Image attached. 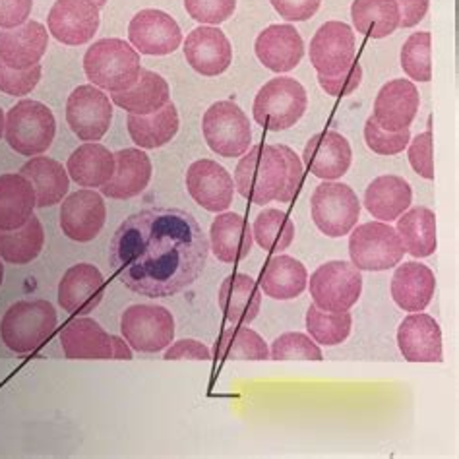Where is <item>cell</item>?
Returning <instances> with one entry per match:
<instances>
[{"label":"cell","mask_w":459,"mask_h":459,"mask_svg":"<svg viewBox=\"0 0 459 459\" xmlns=\"http://www.w3.org/2000/svg\"><path fill=\"white\" fill-rule=\"evenodd\" d=\"M186 63L205 78L220 76L233 63V47L227 35L213 26H200L185 41Z\"/></svg>","instance_id":"18"},{"label":"cell","mask_w":459,"mask_h":459,"mask_svg":"<svg viewBox=\"0 0 459 459\" xmlns=\"http://www.w3.org/2000/svg\"><path fill=\"white\" fill-rule=\"evenodd\" d=\"M93 4H98V8H103L107 4V0H91Z\"/></svg>","instance_id":"57"},{"label":"cell","mask_w":459,"mask_h":459,"mask_svg":"<svg viewBox=\"0 0 459 459\" xmlns=\"http://www.w3.org/2000/svg\"><path fill=\"white\" fill-rule=\"evenodd\" d=\"M353 26L372 39H384L400 28V8L395 0H353Z\"/></svg>","instance_id":"38"},{"label":"cell","mask_w":459,"mask_h":459,"mask_svg":"<svg viewBox=\"0 0 459 459\" xmlns=\"http://www.w3.org/2000/svg\"><path fill=\"white\" fill-rule=\"evenodd\" d=\"M125 342L140 353H160L175 340V318L160 305H132L120 316Z\"/></svg>","instance_id":"11"},{"label":"cell","mask_w":459,"mask_h":459,"mask_svg":"<svg viewBox=\"0 0 459 459\" xmlns=\"http://www.w3.org/2000/svg\"><path fill=\"white\" fill-rule=\"evenodd\" d=\"M113 120V101L93 83L78 86L66 101V123L78 140H101Z\"/></svg>","instance_id":"12"},{"label":"cell","mask_w":459,"mask_h":459,"mask_svg":"<svg viewBox=\"0 0 459 459\" xmlns=\"http://www.w3.org/2000/svg\"><path fill=\"white\" fill-rule=\"evenodd\" d=\"M4 123H6V118H4L3 108H0V138H3V134H4Z\"/></svg>","instance_id":"55"},{"label":"cell","mask_w":459,"mask_h":459,"mask_svg":"<svg viewBox=\"0 0 459 459\" xmlns=\"http://www.w3.org/2000/svg\"><path fill=\"white\" fill-rule=\"evenodd\" d=\"M3 280H4V264L0 262V285H3Z\"/></svg>","instance_id":"56"},{"label":"cell","mask_w":459,"mask_h":459,"mask_svg":"<svg viewBox=\"0 0 459 459\" xmlns=\"http://www.w3.org/2000/svg\"><path fill=\"white\" fill-rule=\"evenodd\" d=\"M353 328L351 312H328L316 305L307 310V330L314 342L324 347L342 345Z\"/></svg>","instance_id":"42"},{"label":"cell","mask_w":459,"mask_h":459,"mask_svg":"<svg viewBox=\"0 0 459 459\" xmlns=\"http://www.w3.org/2000/svg\"><path fill=\"white\" fill-rule=\"evenodd\" d=\"M165 360H210L212 351L196 340H180L165 349Z\"/></svg>","instance_id":"52"},{"label":"cell","mask_w":459,"mask_h":459,"mask_svg":"<svg viewBox=\"0 0 459 459\" xmlns=\"http://www.w3.org/2000/svg\"><path fill=\"white\" fill-rule=\"evenodd\" d=\"M360 82H362V66L359 63H355V60L335 76L318 74L320 88L325 93L335 95V98H347V95L355 93L360 86Z\"/></svg>","instance_id":"48"},{"label":"cell","mask_w":459,"mask_h":459,"mask_svg":"<svg viewBox=\"0 0 459 459\" xmlns=\"http://www.w3.org/2000/svg\"><path fill=\"white\" fill-rule=\"evenodd\" d=\"M252 237L265 252L281 255L293 245L295 223L285 212L268 208L256 215L255 225H252Z\"/></svg>","instance_id":"41"},{"label":"cell","mask_w":459,"mask_h":459,"mask_svg":"<svg viewBox=\"0 0 459 459\" xmlns=\"http://www.w3.org/2000/svg\"><path fill=\"white\" fill-rule=\"evenodd\" d=\"M47 26L56 41L68 47L86 45L100 30V8L91 0H56Z\"/></svg>","instance_id":"15"},{"label":"cell","mask_w":459,"mask_h":459,"mask_svg":"<svg viewBox=\"0 0 459 459\" xmlns=\"http://www.w3.org/2000/svg\"><path fill=\"white\" fill-rule=\"evenodd\" d=\"M169 100H171V91L165 78L146 68L140 70V78L130 90L111 93V101L125 108L128 115H152L163 108Z\"/></svg>","instance_id":"34"},{"label":"cell","mask_w":459,"mask_h":459,"mask_svg":"<svg viewBox=\"0 0 459 459\" xmlns=\"http://www.w3.org/2000/svg\"><path fill=\"white\" fill-rule=\"evenodd\" d=\"M303 161L314 177L322 180H337L351 167V143L340 132H320L307 142Z\"/></svg>","instance_id":"22"},{"label":"cell","mask_w":459,"mask_h":459,"mask_svg":"<svg viewBox=\"0 0 459 459\" xmlns=\"http://www.w3.org/2000/svg\"><path fill=\"white\" fill-rule=\"evenodd\" d=\"M310 295L314 305L328 312L351 310L362 293V275L353 262L332 260L322 264L310 275Z\"/></svg>","instance_id":"9"},{"label":"cell","mask_w":459,"mask_h":459,"mask_svg":"<svg viewBox=\"0 0 459 459\" xmlns=\"http://www.w3.org/2000/svg\"><path fill=\"white\" fill-rule=\"evenodd\" d=\"M41 80V65H35L26 70H14L0 60V91L14 98H23L31 93Z\"/></svg>","instance_id":"46"},{"label":"cell","mask_w":459,"mask_h":459,"mask_svg":"<svg viewBox=\"0 0 459 459\" xmlns=\"http://www.w3.org/2000/svg\"><path fill=\"white\" fill-rule=\"evenodd\" d=\"M411 202H413V190L403 177L397 175H382L374 178L365 190V198H362L367 212L374 220L384 223L395 221L411 208Z\"/></svg>","instance_id":"28"},{"label":"cell","mask_w":459,"mask_h":459,"mask_svg":"<svg viewBox=\"0 0 459 459\" xmlns=\"http://www.w3.org/2000/svg\"><path fill=\"white\" fill-rule=\"evenodd\" d=\"M255 53L265 68L275 74H287L303 60L305 43L295 26L273 23L260 31L255 43Z\"/></svg>","instance_id":"21"},{"label":"cell","mask_w":459,"mask_h":459,"mask_svg":"<svg viewBox=\"0 0 459 459\" xmlns=\"http://www.w3.org/2000/svg\"><path fill=\"white\" fill-rule=\"evenodd\" d=\"M210 250L223 264H238L252 252V227L240 213L221 212L210 227Z\"/></svg>","instance_id":"26"},{"label":"cell","mask_w":459,"mask_h":459,"mask_svg":"<svg viewBox=\"0 0 459 459\" xmlns=\"http://www.w3.org/2000/svg\"><path fill=\"white\" fill-rule=\"evenodd\" d=\"M303 177L305 165L291 148L283 143H256L235 169V188L256 205L289 204L297 198Z\"/></svg>","instance_id":"2"},{"label":"cell","mask_w":459,"mask_h":459,"mask_svg":"<svg viewBox=\"0 0 459 459\" xmlns=\"http://www.w3.org/2000/svg\"><path fill=\"white\" fill-rule=\"evenodd\" d=\"M437 291V277L425 264L403 262L392 277V299L402 310L422 312Z\"/></svg>","instance_id":"27"},{"label":"cell","mask_w":459,"mask_h":459,"mask_svg":"<svg viewBox=\"0 0 459 459\" xmlns=\"http://www.w3.org/2000/svg\"><path fill=\"white\" fill-rule=\"evenodd\" d=\"M411 140L409 128L400 132H388L378 126L377 120L368 117L365 125V142L367 146L378 155H397L402 153Z\"/></svg>","instance_id":"45"},{"label":"cell","mask_w":459,"mask_h":459,"mask_svg":"<svg viewBox=\"0 0 459 459\" xmlns=\"http://www.w3.org/2000/svg\"><path fill=\"white\" fill-rule=\"evenodd\" d=\"M56 310L49 300H18L0 320V337L18 355L38 351L56 330Z\"/></svg>","instance_id":"4"},{"label":"cell","mask_w":459,"mask_h":459,"mask_svg":"<svg viewBox=\"0 0 459 459\" xmlns=\"http://www.w3.org/2000/svg\"><path fill=\"white\" fill-rule=\"evenodd\" d=\"M56 134L55 115L47 105L23 100L10 108L4 123L8 146L20 155H41L51 148Z\"/></svg>","instance_id":"6"},{"label":"cell","mask_w":459,"mask_h":459,"mask_svg":"<svg viewBox=\"0 0 459 459\" xmlns=\"http://www.w3.org/2000/svg\"><path fill=\"white\" fill-rule=\"evenodd\" d=\"M107 220L103 196L91 188H83L63 200L60 205V229L76 243H90L101 233Z\"/></svg>","instance_id":"17"},{"label":"cell","mask_w":459,"mask_h":459,"mask_svg":"<svg viewBox=\"0 0 459 459\" xmlns=\"http://www.w3.org/2000/svg\"><path fill=\"white\" fill-rule=\"evenodd\" d=\"M270 3L283 20L307 22L316 14L322 0H270Z\"/></svg>","instance_id":"50"},{"label":"cell","mask_w":459,"mask_h":459,"mask_svg":"<svg viewBox=\"0 0 459 459\" xmlns=\"http://www.w3.org/2000/svg\"><path fill=\"white\" fill-rule=\"evenodd\" d=\"M349 256L360 272H384L402 264L405 248L395 227L370 221L353 227L349 233Z\"/></svg>","instance_id":"7"},{"label":"cell","mask_w":459,"mask_h":459,"mask_svg":"<svg viewBox=\"0 0 459 459\" xmlns=\"http://www.w3.org/2000/svg\"><path fill=\"white\" fill-rule=\"evenodd\" d=\"M66 359H111V335L91 318H76L60 333Z\"/></svg>","instance_id":"33"},{"label":"cell","mask_w":459,"mask_h":459,"mask_svg":"<svg viewBox=\"0 0 459 459\" xmlns=\"http://www.w3.org/2000/svg\"><path fill=\"white\" fill-rule=\"evenodd\" d=\"M105 297V277L91 264H76L58 283V305L76 316H86Z\"/></svg>","instance_id":"20"},{"label":"cell","mask_w":459,"mask_h":459,"mask_svg":"<svg viewBox=\"0 0 459 459\" xmlns=\"http://www.w3.org/2000/svg\"><path fill=\"white\" fill-rule=\"evenodd\" d=\"M308 55L318 74H340L355 60V31L345 22H325L314 33Z\"/></svg>","instance_id":"14"},{"label":"cell","mask_w":459,"mask_h":459,"mask_svg":"<svg viewBox=\"0 0 459 459\" xmlns=\"http://www.w3.org/2000/svg\"><path fill=\"white\" fill-rule=\"evenodd\" d=\"M45 247V231L38 217L31 215L26 225L12 231H0V258L8 264L23 265L41 255Z\"/></svg>","instance_id":"39"},{"label":"cell","mask_w":459,"mask_h":459,"mask_svg":"<svg viewBox=\"0 0 459 459\" xmlns=\"http://www.w3.org/2000/svg\"><path fill=\"white\" fill-rule=\"evenodd\" d=\"M270 359L273 360H322V349L320 345L312 340L310 335L300 332H287L281 333L272 343Z\"/></svg>","instance_id":"44"},{"label":"cell","mask_w":459,"mask_h":459,"mask_svg":"<svg viewBox=\"0 0 459 459\" xmlns=\"http://www.w3.org/2000/svg\"><path fill=\"white\" fill-rule=\"evenodd\" d=\"M152 180V161L148 153L126 148L115 153V173L101 186V195L113 200H130L148 188Z\"/></svg>","instance_id":"25"},{"label":"cell","mask_w":459,"mask_h":459,"mask_svg":"<svg viewBox=\"0 0 459 459\" xmlns=\"http://www.w3.org/2000/svg\"><path fill=\"white\" fill-rule=\"evenodd\" d=\"M308 285V272L305 264L299 260L285 256V255H275L264 265L260 273L258 287L275 300H291L299 295L305 293Z\"/></svg>","instance_id":"31"},{"label":"cell","mask_w":459,"mask_h":459,"mask_svg":"<svg viewBox=\"0 0 459 459\" xmlns=\"http://www.w3.org/2000/svg\"><path fill=\"white\" fill-rule=\"evenodd\" d=\"M111 349H113L111 359H120V360H130V359H132V349H130V345L123 340V337L111 335Z\"/></svg>","instance_id":"54"},{"label":"cell","mask_w":459,"mask_h":459,"mask_svg":"<svg viewBox=\"0 0 459 459\" xmlns=\"http://www.w3.org/2000/svg\"><path fill=\"white\" fill-rule=\"evenodd\" d=\"M186 188L192 200L212 213L227 212L235 196L233 177L213 160H198L188 167Z\"/></svg>","instance_id":"16"},{"label":"cell","mask_w":459,"mask_h":459,"mask_svg":"<svg viewBox=\"0 0 459 459\" xmlns=\"http://www.w3.org/2000/svg\"><path fill=\"white\" fill-rule=\"evenodd\" d=\"M178 125V111L171 101L152 115H128L126 120L128 134L140 150L165 146L177 136Z\"/></svg>","instance_id":"35"},{"label":"cell","mask_w":459,"mask_h":459,"mask_svg":"<svg viewBox=\"0 0 459 459\" xmlns=\"http://www.w3.org/2000/svg\"><path fill=\"white\" fill-rule=\"evenodd\" d=\"M130 45L142 55L165 56L175 53L183 43V31L173 16L163 10L146 8L130 20Z\"/></svg>","instance_id":"13"},{"label":"cell","mask_w":459,"mask_h":459,"mask_svg":"<svg viewBox=\"0 0 459 459\" xmlns=\"http://www.w3.org/2000/svg\"><path fill=\"white\" fill-rule=\"evenodd\" d=\"M402 68L413 82L427 83L432 80L430 33H413L402 47Z\"/></svg>","instance_id":"43"},{"label":"cell","mask_w":459,"mask_h":459,"mask_svg":"<svg viewBox=\"0 0 459 459\" xmlns=\"http://www.w3.org/2000/svg\"><path fill=\"white\" fill-rule=\"evenodd\" d=\"M140 53L128 41L107 38L93 43L83 56V72L95 88L108 93L130 90L140 78Z\"/></svg>","instance_id":"3"},{"label":"cell","mask_w":459,"mask_h":459,"mask_svg":"<svg viewBox=\"0 0 459 459\" xmlns=\"http://www.w3.org/2000/svg\"><path fill=\"white\" fill-rule=\"evenodd\" d=\"M204 138L213 153L240 157L252 146L250 120L233 101H217L202 118Z\"/></svg>","instance_id":"10"},{"label":"cell","mask_w":459,"mask_h":459,"mask_svg":"<svg viewBox=\"0 0 459 459\" xmlns=\"http://www.w3.org/2000/svg\"><path fill=\"white\" fill-rule=\"evenodd\" d=\"M20 175L26 177L35 190V205L51 208L63 202L70 188V177L66 169L51 157L38 155L20 169Z\"/></svg>","instance_id":"30"},{"label":"cell","mask_w":459,"mask_h":459,"mask_svg":"<svg viewBox=\"0 0 459 459\" xmlns=\"http://www.w3.org/2000/svg\"><path fill=\"white\" fill-rule=\"evenodd\" d=\"M420 105V95L411 80L400 78L384 83L374 100L372 118L388 132H400L413 125Z\"/></svg>","instance_id":"19"},{"label":"cell","mask_w":459,"mask_h":459,"mask_svg":"<svg viewBox=\"0 0 459 459\" xmlns=\"http://www.w3.org/2000/svg\"><path fill=\"white\" fill-rule=\"evenodd\" d=\"M47 47H49V33L43 23L35 20L0 31V60L14 70H26L39 65Z\"/></svg>","instance_id":"24"},{"label":"cell","mask_w":459,"mask_h":459,"mask_svg":"<svg viewBox=\"0 0 459 459\" xmlns=\"http://www.w3.org/2000/svg\"><path fill=\"white\" fill-rule=\"evenodd\" d=\"M312 221L325 237L340 238L353 231L360 217V200L355 190L337 180H324L310 200Z\"/></svg>","instance_id":"8"},{"label":"cell","mask_w":459,"mask_h":459,"mask_svg":"<svg viewBox=\"0 0 459 459\" xmlns=\"http://www.w3.org/2000/svg\"><path fill=\"white\" fill-rule=\"evenodd\" d=\"M220 308L227 322L248 325L256 320L262 308V293L255 277L247 273L227 275L220 287Z\"/></svg>","instance_id":"29"},{"label":"cell","mask_w":459,"mask_h":459,"mask_svg":"<svg viewBox=\"0 0 459 459\" xmlns=\"http://www.w3.org/2000/svg\"><path fill=\"white\" fill-rule=\"evenodd\" d=\"M400 8V28H415L427 16L430 0H395Z\"/></svg>","instance_id":"53"},{"label":"cell","mask_w":459,"mask_h":459,"mask_svg":"<svg viewBox=\"0 0 459 459\" xmlns=\"http://www.w3.org/2000/svg\"><path fill=\"white\" fill-rule=\"evenodd\" d=\"M213 355L223 360H265L270 359V349L258 332L233 324V328L223 330L220 342H215Z\"/></svg>","instance_id":"40"},{"label":"cell","mask_w":459,"mask_h":459,"mask_svg":"<svg viewBox=\"0 0 459 459\" xmlns=\"http://www.w3.org/2000/svg\"><path fill=\"white\" fill-rule=\"evenodd\" d=\"M395 231L405 252L413 258H429L437 252V215L425 205H417L397 217Z\"/></svg>","instance_id":"36"},{"label":"cell","mask_w":459,"mask_h":459,"mask_svg":"<svg viewBox=\"0 0 459 459\" xmlns=\"http://www.w3.org/2000/svg\"><path fill=\"white\" fill-rule=\"evenodd\" d=\"M210 240L192 213L146 208L118 225L108 262L118 281L148 299L178 295L202 275Z\"/></svg>","instance_id":"1"},{"label":"cell","mask_w":459,"mask_h":459,"mask_svg":"<svg viewBox=\"0 0 459 459\" xmlns=\"http://www.w3.org/2000/svg\"><path fill=\"white\" fill-rule=\"evenodd\" d=\"M33 8V0H0V28L12 30L26 23Z\"/></svg>","instance_id":"51"},{"label":"cell","mask_w":459,"mask_h":459,"mask_svg":"<svg viewBox=\"0 0 459 459\" xmlns=\"http://www.w3.org/2000/svg\"><path fill=\"white\" fill-rule=\"evenodd\" d=\"M66 171L78 186L101 188L115 173V153L100 142H86L68 157Z\"/></svg>","instance_id":"32"},{"label":"cell","mask_w":459,"mask_h":459,"mask_svg":"<svg viewBox=\"0 0 459 459\" xmlns=\"http://www.w3.org/2000/svg\"><path fill=\"white\" fill-rule=\"evenodd\" d=\"M308 98L303 83L295 78H273L256 93L252 115L262 126L272 132H283L295 126L307 113Z\"/></svg>","instance_id":"5"},{"label":"cell","mask_w":459,"mask_h":459,"mask_svg":"<svg viewBox=\"0 0 459 459\" xmlns=\"http://www.w3.org/2000/svg\"><path fill=\"white\" fill-rule=\"evenodd\" d=\"M35 205V190L26 177H0V231H12L30 221Z\"/></svg>","instance_id":"37"},{"label":"cell","mask_w":459,"mask_h":459,"mask_svg":"<svg viewBox=\"0 0 459 459\" xmlns=\"http://www.w3.org/2000/svg\"><path fill=\"white\" fill-rule=\"evenodd\" d=\"M397 345L409 362H442V332L430 314L411 312L397 330Z\"/></svg>","instance_id":"23"},{"label":"cell","mask_w":459,"mask_h":459,"mask_svg":"<svg viewBox=\"0 0 459 459\" xmlns=\"http://www.w3.org/2000/svg\"><path fill=\"white\" fill-rule=\"evenodd\" d=\"M409 163L413 167V171L427 178H434V163H432V134L430 130L422 132L415 140H409Z\"/></svg>","instance_id":"49"},{"label":"cell","mask_w":459,"mask_h":459,"mask_svg":"<svg viewBox=\"0 0 459 459\" xmlns=\"http://www.w3.org/2000/svg\"><path fill=\"white\" fill-rule=\"evenodd\" d=\"M185 8L192 20L220 26L235 14L237 0H185Z\"/></svg>","instance_id":"47"}]
</instances>
